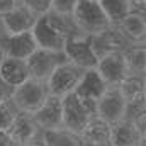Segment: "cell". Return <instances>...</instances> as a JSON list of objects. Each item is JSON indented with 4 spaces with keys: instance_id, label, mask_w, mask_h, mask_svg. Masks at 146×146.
<instances>
[{
    "instance_id": "28",
    "label": "cell",
    "mask_w": 146,
    "mask_h": 146,
    "mask_svg": "<svg viewBox=\"0 0 146 146\" xmlns=\"http://www.w3.org/2000/svg\"><path fill=\"white\" fill-rule=\"evenodd\" d=\"M0 146H15L7 133H0Z\"/></svg>"
},
{
    "instance_id": "24",
    "label": "cell",
    "mask_w": 146,
    "mask_h": 146,
    "mask_svg": "<svg viewBox=\"0 0 146 146\" xmlns=\"http://www.w3.org/2000/svg\"><path fill=\"white\" fill-rule=\"evenodd\" d=\"M21 3L29 9L36 17L51 12V0H21Z\"/></svg>"
},
{
    "instance_id": "9",
    "label": "cell",
    "mask_w": 146,
    "mask_h": 146,
    "mask_svg": "<svg viewBox=\"0 0 146 146\" xmlns=\"http://www.w3.org/2000/svg\"><path fill=\"white\" fill-rule=\"evenodd\" d=\"M126 109H127V106H126L119 88L117 87H107L106 92L97 100L95 115L107 121L109 124H114V122L126 117Z\"/></svg>"
},
{
    "instance_id": "10",
    "label": "cell",
    "mask_w": 146,
    "mask_h": 146,
    "mask_svg": "<svg viewBox=\"0 0 146 146\" xmlns=\"http://www.w3.org/2000/svg\"><path fill=\"white\" fill-rule=\"evenodd\" d=\"M95 70L100 75V78L106 82L107 87H117L129 75L122 51H114V53L104 54L102 58H99Z\"/></svg>"
},
{
    "instance_id": "3",
    "label": "cell",
    "mask_w": 146,
    "mask_h": 146,
    "mask_svg": "<svg viewBox=\"0 0 146 146\" xmlns=\"http://www.w3.org/2000/svg\"><path fill=\"white\" fill-rule=\"evenodd\" d=\"M49 97V90L46 82L29 78L24 83H21L19 87L12 88L10 92V104L15 107L17 112L22 114H34L44 100Z\"/></svg>"
},
{
    "instance_id": "18",
    "label": "cell",
    "mask_w": 146,
    "mask_h": 146,
    "mask_svg": "<svg viewBox=\"0 0 146 146\" xmlns=\"http://www.w3.org/2000/svg\"><path fill=\"white\" fill-rule=\"evenodd\" d=\"M106 88H107V85L100 78V75L97 73V70L95 68H90V70H85L82 80L78 82V85L75 88V94L78 97L85 99V100L95 102V106H97V100L106 92Z\"/></svg>"
},
{
    "instance_id": "1",
    "label": "cell",
    "mask_w": 146,
    "mask_h": 146,
    "mask_svg": "<svg viewBox=\"0 0 146 146\" xmlns=\"http://www.w3.org/2000/svg\"><path fill=\"white\" fill-rule=\"evenodd\" d=\"M37 48L63 51V46L68 37L80 34L72 21V15H60L54 12H48L39 15L31 29Z\"/></svg>"
},
{
    "instance_id": "2",
    "label": "cell",
    "mask_w": 146,
    "mask_h": 146,
    "mask_svg": "<svg viewBox=\"0 0 146 146\" xmlns=\"http://www.w3.org/2000/svg\"><path fill=\"white\" fill-rule=\"evenodd\" d=\"M72 21L83 36H95L110 26L99 0H78L72 12Z\"/></svg>"
},
{
    "instance_id": "4",
    "label": "cell",
    "mask_w": 146,
    "mask_h": 146,
    "mask_svg": "<svg viewBox=\"0 0 146 146\" xmlns=\"http://www.w3.org/2000/svg\"><path fill=\"white\" fill-rule=\"evenodd\" d=\"M63 104V127L82 133V129L87 126V122L95 115V102L85 100L78 97L75 92L68 94L61 99Z\"/></svg>"
},
{
    "instance_id": "8",
    "label": "cell",
    "mask_w": 146,
    "mask_h": 146,
    "mask_svg": "<svg viewBox=\"0 0 146 146\" xmlns=\"http://www.w3.org/2000/svg\"><path fill=\"white\" fill-rule=\"evenodd\" d=\"M63 61H66L63 51H51L42 48H36V51L26 60L31 78L41 80V82H46L49 75L54 72V68Z\"/></svg>"
},
{
    "instance_id": "12",
    "label": "cell",
    "mask_w": 146,
    "mask_h": 146,
    "mask_svg": "<svg viewBox=\"0 0 146 146\" xmlns=\"http://www.w3.org/2000/svg\"><path fill=\"white\" fill-rule=\"evenodd\" d=\"M90 44H92V49H94L97 60L102 58L104 54H109L114 51H124L126 48L131 46L115 24H110L102 33L90 36Z\"/></svg>"
},
{
    "instance_id": "27",
    "label": "cell",
    "mask_w": 146,
    "mask_h": 146,
    "mask_svg": "<svg viewBox=\"0 0 146 146\" xmlns=\"http://www.w3.org/2000/svg\"><path fill=\"white\" fill-rule=\"evenodd\" d=\"M10 92H12V88L0 78V102L2 100H9L10 99Z\"/></svg>"
},
{
    "instance_id": "31",
    "label": "cell",
    "mask_w": 146,
    "mask_h": 146,
    "mask_svg": "<svg viewBox=\"0 0 146 146\" xmlns=\"http://www.w3.org/2000/svg\"><path fill=\"white\" fill-rule=\"evenodd\" d=\"M5 60V54H3V49H2V46H0V63Z\"/></svg>"
},
{
    "instance_id": "11",
    "label": "cell",
    "mask_w": 146,
    "mask_h": 146,
    "mask_svg": "<svg viewBox=\"0 0 146 146\" xmlns=\"http://www.w3.org/2000/svg\"><path fill=\"white\" fill-rule=\"evenodd\" d=\"M0 46L3 49L5 58H15V60H27L37 48L31 31L19 34H2Z\"/></svg>"
},
{
    "instance_id": "7",
    "label": "cell",
    "mask_w": 146,
    "mask_h": 146,
    "mask_svg": "<svg viewBox=\"0 0 146 146\" xmlns=\"http://www.w3.org/2000/svg\"><path fill=\"white\" fill-rule=\"evenodd\" d=\"M63 54H65L66 61H70L83 70L95 68V65H97V56L92 49L90 36L75 34V36L68 37L63 46Z\"/></svg>"
},
{
    "instance_id": "17",
    "label": "cell",
    "mask_w": 146,
    "mask_h": 146,
    "mask_svg": "<svg viewBox=\"0 0 146 146\" xmlns=\"http://www.w3.org/2000/svg\"><path fill=\"white\" fill-rule=\"evenodd\" d=\"M110 129L112 124L94 115L80 133L83 146H110Z\"/></svg>"
},
{
    "instance_id": "19",
    "label": "cell",
    "mask_w": 146,
    "mask_h": 146,
    "mask_svg": "<svg viewBox=\"0 0 146 146\" xmlns=\"http://www.w3.org/2000/svg\"><path fill=\"white\" fill-rule=\"evenodd\" d=\"M0 78L10 87L15 88L21 83H24L26 80L31 78L29 68L26 60H15V58H5L0 63Z\"/></svg>"
},
{
    "instance_id": "14",
    "label": "cell",
    "mask_w": 146,
    "mask_h": 146,
    "mask_svg": "<svg viewBox=\"0 0 146 146\" xmlns=\"http://www.w3.org/2000/svg\"><path fill=\"white\" fill-rule=\"evenodd\" d=\"M36 19L37 17L29 9H26L22 3H19L9 14L0 17V26H2L3 34H19V33L31 31Z\"/></svg>"
},
{
    "instance_id": "20",
    "label": "cell",
    "mask_w": 146,
    "mask_h": 146,
    "mask_svg": "<svg viewBox=\"0 0 146 146\" xmlns=\"http://www.w3.org/2000/svg\"><path fill=\"white\" fill-rule=\"evenodd\" d=\"M39 141L42 146H83L80 134L66 127L41 131Z\"/></svg>"
},
{
    "instance_id": "22",
    "label": "cell",
    "mask_w": 146,
    "mask_h": 146,
    "mask_svg": "<svg viewBox=\"0 0 146 146\" xmlns=\"http://www.w3.org/2000/svg\"><path fill=\"white\" fill-rule=\"evenodd\" d=\"M107 19L110 21V24H117L121 22L127 14H131L134 10L131 0H99Z\"/></svg>"
},
{
    "instance_id": "29",
    "label": "cell",
    "mask_w": 146,
    "mask_h": 146,
    "mask_svg": "<svg viewBox=\"0 0 146 146\" xmlns=\"http://www.w3.org/2000/svg\"><path fill=\"white\" fill-rule=\"evenodd\" d=\"M134 10H145L146 9V0H131Z\"/></svg>"
},
{
    "instance_id": "25",
    "label": "cell",
    "mask_w": 146,
    "mask_h": 146,
    "mask_svg": "<svg viewBox=\"0 0 146 146\" xmlns=\"http://www.w3.org/2000/svg\"><path fill=\"white\" fill-rule=\"evenodd\" d=\"M78 0H51V12L60 15H72Z\"/></svg>"
},
{
    "instance_id": "6",
    "label": "cell",
    "mask_w": 146,
    "mask_h": 146,
    "mask_svg": "<svg viewBox=\"0 0 146 146\" xmlns=\"http://www.w3.org/2000/svg\"><path fill=\"white\" fill-rule=\"evenodd\" d=\"M146 115H141L134 121L121 119L112 124L110 129V146H145Z\"/></svg>"
},
{
    "instance_id": "15",
    "label": "cell",
    "mask_w": 146,
    "mask_h": 146,
    "mask_svg": "<svg viewBox=\"0 0 146 146\" xmlns=\"http://www.w3.org/2000/svg\"><path fill=\"white\" fill-rule=\"evenodd\" d=\"M129 44H145L146 39V14L145 10H133L121 22L115 24Z\"/></svg>"
},
{
    "instance_id": "13",
    "label": "cell",
    "mask_w": 146,
    "mask_h": 146,
    "mask_svg": "<svg viewBox=\"0 0 146 146\" xmlns=\"http://www.w3.org/2000/svg\"><path fill=\"white\" fill-rule=\"evenodd\" d=\"M39 131L60 129L63 127V104L60 97L49 95L39 109L31 114Z\"/></svg>"
},
{
    "instance_id": "21",
    "label": "cell",
    "mask_w": 146,
    "mask_h": 146,
    "mask_svg": "<svg viewBox=\"0 0 146 146\" xmlns=\"http://www.w3.org/2000/svg\"><path fill=\"white\" fill-rule=\"evenodd\" d=\"M129 75H145L146 72V48L145 44H131L122 51Z\"/></svg>"
},
{
    "instance_id": "30",
    "label": "cell",
    "mask_w": 146,
    "mask_h": 146,
    "mask_svg": "<svg viewBox=\"0 0 146 146\" xmlns=\"http://www.w3.org/2000/svg\"><path fill=\"white\" fill-rule=\"evenodd\" d=\"M15 146H42V145H41L39 139H36V141H31V143H22V145H15Z\"/></svg>"
},
{
    "instance_id": "16",
    "label": "cell",
    "mask_w": 146,
    "mask_h": 146,
    "mask_svg": "<svg viewBox=\"0 0 146 146\" xmlns=\"http://www.w3.org/2000/svg\"><path fill=\"white\" fill-rule=\"evenodd\" d=\"M7 134H9V138L12 139L14 145H22V143H31V141L39 139L41 131L36 126V122H34L31 114L19 112L17 117L14 119L12 126L9 127Z\"/></svg>"
},
{
    "instance_id": "5",
    "label": "cell",
    "mask_w": 146,
    "mask_h": 146,
    "mask_svg": "<svg viewBox=\"0 0 146 146\" xmlns=\"http://www.w3.org/2000/svg\"><path fill=\"white\" fill-rule=\"evenodd\" d=\"M83 73H85L83 68L73 65L70 61H63L61 65H58L54 68V72L51 73L49 78L46 80L49 95L63 99L65 95L73 94L76 85H78V82L82 80Z\"/></svg>"
},
{
    "instance_id": "23",
    "label": "cell",
    "mask_w": 146,
    "mask_h": 146,
    "mask_svg": "<svg viewBox=\"0 0 146 146\" xmlns=\"http://www.w3.org/2000/svg\"><path fill=\"white\" fill-rule=\"evenodd\" d=\"M17 110L10 104V100H2L0 102V133H7L9 127L12 126L14 119L17 117Z\"/></svg>"
},
{
    "instance_id": "26",
    "label": "cell",
    "mask_w": 146,
    "mask_h": 146,
    "mask_svg": "<svg viewBox=\"0 0 146 146\" xmlns=\"http://www.w3.org/2000/svg\"><path fill=\"white\" fill-rule=\"evenodd\" d=\"M19 3H21V0H0V17L5 15V14H9Z\"/></svg>"
}]
</instances>
